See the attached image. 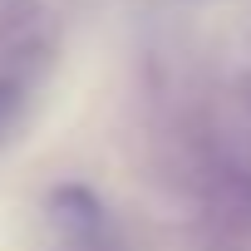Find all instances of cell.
<instances>
[{
	"instance_id": "6da1fadb",
	"label": "cell",
	"mask_w": 251,
	"mask_h": 251,
	"mask_svg": "<svg viewBox=\"0 0 251 251\" xmlns=\"http://www.w3.org/2000/svg\"><path fill=\"white\" fill-rule=\"evenodd\" d=\"M50 217H54L74 241H84V246H94V251H123L118 236H113V226H108L103 202H99L89 187H79V182H64V187L50 192Z\"/></svg>"
},
{
	"instance_id": "7a4b0ae2",
	"label": "cell",
	"mask_w": 251,
	"mask_h": 251,
	"mask_svg": "<svg viewBox=\"0 0 251 251\" xmlns=\"http://www.w3.org/2000/svg\"><path fill=\"white\" fill-rule=\"evenodd\" d=\"M20 103H25V79L20 74H5V79H0V138H5V128L15 123Z\"/></svg>"
}]
</instances>
